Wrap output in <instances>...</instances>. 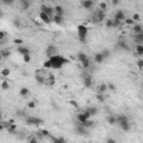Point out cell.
<instances>
[{"label": "cell", "instance_id": "cell-19", "mask_svg": "<svg viewBox=\"0 0 143 143\" xmlns=\"http://www.w3.org/2000/svg\"><path fill=\"white\" fill-rule=\"evenodd\" d=\"M53 20H54L55 24H57V25H61V24H63V21H64V18H63L61 16L55 15V16H54V18H53Z\"/></svg>", "mask_w": 143, "mask_h": 143}, {"label": "cell", "instance_id": "cell-14", "mask_svg": "<svg viewBox=\"0 0 143 143\" xmlns=\"http://www.w3.org/2000/svg\"><path fill=\"white\" fill-rule=\"evenodd\" d=\"M134 43L136 45H143V36L142 34H135L134 35Z\"/></svg>", "mask_w": 143, "mask_h": 143}, {"label": "cell", "instance_id": "cell-44", "mask_svg": "<svg viewBox=\"0 0 143 143\" xmlns=\"http://www.w3.org/2000/svg\"><path fill=\"white\" fill-rule=\"evenodd\" d=\"M138 66L140 67V68H142V67H143V60H142V59H140V60L138 61Z\"/></svg>", "mask_w": 143, "mask_h": 143}, {"label": "cell", "instance_id": "cell-13", "mask_svg": "<svg viewBox=\"0 0 143 143\" xmlns=\"http://www.w3.org/2000/svg\"><path fill=\"white\" fill-rule=\"evenodd\" d=\"M17 52L19 53V54H21L22 56L25 55H29L30 54V50L27 48V47H24V46H19L18 48H17Z\"/></svg>", "mask_w": 143, "mask_h": 143}, {"label": "cell", "instance_id": "cell-43", "mask_svg": "<svg viewBox=\"0 0 143 143\" xmlns=\"http://www.w3.org/2000/svg\"><path fill=\"white\" fill-rule=\"evenodd\" d=\"M140 19V16L138 15V13H134L133 15V20H139Z\"/></svg>", "mask_w": 143, "mask_h": 143}, {"label": "cell", "instance_id": "cell-11", "mask_svg": "<svg viewBox=\"0 0 143 143\" xmlns=\"http://www.w3.org/2000/svg\"><path fill=\"white\" fill-rule=\"evenodd\" d=\"M76 132L78 134H82V135H87V129L83 126L82 124H78L76 126Z\"/></svg>", "mask_w": 143, "mask_h": 143}, {"label": "cell", "instance_id": "cell-37", "mask_svg": "<svg viewBox=\"0 0 143 143\" xmlns=\"http://www.w3.org/2000/svg\"><path fill=\"white\" fill-rule=\"evenodd\" d=\"M106 7H107V5H106L105 2H101V4H100V9L105 10V9H106Z\"/></svg>", "mask_w": 143, "mask_h": 143}, {"label": "cell", "instance_id": "cell-24", "mask_svg": "<svg viewBox=\"0 0 143 143\" xmlns=\"http://www.w3.org/2000/svg\"><path fill=\"white\" fill-rule=\"evenodd\" d=\"M86 112H87V113H88L91 116H94L95 114L97 113V110H96L95 107H88L87 110H86Z\"/></svg>", "mask_w": 143, "mask_h": 143}, {"label": "cell", "instance_id": "cell-29", "mask_svg": "<svg viewBox=\"0 0 143 143\" xmlns=\"http://www.w3.org/2000/svg\"><path fill=\"white\" fill-rule=\"evenodd\" d=\"M106 89H107V85H105V84H102V85L100 86V88H99V93H104Z\"/></svg>", "mask_w": 143, "mask_h": 143}, {"label": "cell", "instance_id": "cell-38", "mask_svg": "<svg viewBox=\"0 0 143 143\" xmlns=\"http://www.w3.org/2000/svg\"><path fill=\"white\" fill-rule=\"evenodd\" d=\"M96 99H97V100H99V101H100V102H104V97H103V96H102V95H101V93L96 95Z\"/></svg>", "mask_w": 143, "mask_h": 143}, {"label": "cell", "instance_id": "cell-47", "mask_svg": "<svg viewBox=\"0 0 143 143\" xmlns=\"http://www.w3.org/2000/svg\"><path fill=\"white\" fill-rule=\"evenodd\" d=\"M5 35H6L5 31H0V39H1V40L5 38Z\"/></svg>", "mask_w": 143, "mask_h": 143}, {"label": "cell", "instance_id": "cell-4", "mask_svg": "<svg viewBox=\"0 0 143 143\" xmlns=\"http://www.w3.org/2000/svg\"><path fill=\"white\" fill-rule=\"evenodd\" d=\"M77 57H78L81 63H82L84 68H89V67H91V61H89V58L86 54H84V53H78Z\"/></svg>", "mask_w": 143, "mask_h": 143}, {"label": "cell", "instance_id": "cell-27", "mask_svg": "<svg viewBox=\"0 0 143 143\" xmlns=\"http://www.w3.org/2000/svg\"><path fill=\"white\" fill-rule=\"evenodd\" d=\"M9 55H10V50L9 49H2L1 50V57L7 58Z\"/></svg>", "mask_w": 143, "mask_h": 143}, {"label": "cell", "instance_id": "cell-12", "mask_svg": "<svg viewBox=\"0 0 143 143\" xmlns=\"http://www.w3.org/2000/svg\"><path fill=\"white\" fill-rule=\"evenodd\" d=\"M117 46L120 47V48H122V49H124V50H130V47H129V45L128 43L125 40H123V39H120L119 41H117Z\"/></svg>", "mask_w": 143, "mask_h": 143}, {"label": "cell", "instance_id": "cell-32", "mask_svg": "<svg viewBox=\"0 0 143 143\" xmlns=\"http://www.w3.org/2000/svg\"><path fill=\"white\" fill-rule=\"evenodd\" d=\"M44 68H45V69H49V68H52V64H50L49 59H48V60H46V61L44 63Z\"/></svg>", "mask_w": 143, "mask_h": 143}, {"label": "cell", "instance_id": "cell-45", "mask_svg": "<svg viewBox=\"0 0 143 143\" xmlns=\"http://www.w3.org/2000/svg\"><path fill=\"white\" fill-rule=\"evenodd\" d=\"M28 107H30V108H34V107H35V103H34V102H30V103H28Z\"/></svg>", "mask_w": 143, "mask_h": 143}, {"label": "cell", "instance_id": "cell-26", "mask_svg": "<svg viewBox=\"0 0 143 143\" xmlns=\"http://www.w3.org/2000/svg\"><path fill=\"white\" fill-rule=\"evenodd\" d=\"M107 122L110 123L111 125H113V124H115L116 123V116H107Z\"/></svg>", "mask_w": 143, "mask_h": 143}, {"label": "cell", "instance_id": "cell-21", "mask_svg": "<svg viewBox=\"0 0 143 143\" xmlns=\"http://www.w3.org/2000/svg\"><path fill=\"white\" fill-rule=\"evenodd\" d=\"M104 59H105V58L103 57L102 53H99V54L95 55V61H96V63L101 64V63H103V60H104Z\"/></svg>", "mask_w": 143, "mask_h": 143}, {"label": "cell", "instance_id": "cell-1", "mask_svg": "<svg viewBox=\"0 0 143 143\" xmlns=\"http://www.w3.org/2000/svg\"><path fill=\"white\" fill-rule=\"evenodd\" d=\"M49 61H50V64H52L53 69H59V68H61L63 65L68 63V59H66L63 56L57 55V56H54V57L49 58Z\"/></svg>", "mask_w": 143, "mask_h": 143}, {"label": "cell", "instance_id": "cell-39", "mask_svg": "<svg viewBox=\"0 0 143 143\" xmlns=\"http://www.w3.org/2000/svg\"><path fill=\"white\" fill-rule=\"evenodd\" d=\"M125 24H128V25H134V20H133V19H125Z\"/></svg>", "mask_w": 143, "mask_h": 143}, {"label": "cell", "instance_id": "cell-46", "mask_svg": "<svg viewBox=\"0 0 143 143\" xmlns=\"http://www.w3.org/2000/svg\"><path fill=\"white\" fill-rule=\"evenodd\" d=\"M13 43L20 45V44H22V40H21V39H15V40H13Z\"/></svg>", "mask_w": 143, "mask_h": 143}, {"label": "cell", "instance_id": "cell-35", "mask_svg": "<svg viewBox=\"0 0 143 143\" xmlns=\"http://www.w3.org/2000/svg\"><path fill=\"white\" fill-rule=\"evenodd\" d=\"M102 55H103V57L104 58H106V57H108V56H110V50H103L102 52Z\"/></svg>", "mask_w": 143, "mask_h": 143}, {"label": "cell", "instance_id": "cell-33", "mask_svg": "<svg viewBox=\"0 0 143 143\" xmlns=\"http://www.w3.org/2000/svg\"><path fill=\"white\" fill-rule=\"evenodd\" d=\"M9 74H10V71L8 68H4V69H2V72H1L2 76H9Z\"/></svg>", "mask_w": 143, "mask_h": 143}, {"label": "cell", "instance_id": "cell-23", "mask_svg": "<svg viewBox=\"0 0 143 143\" xmlns=\"http://www.w3.org/2000/svg\"><path fill=\"white\" fill-rule=\"evenodd\" d=\"M133 30H134V33H135V34H141L143 31V28L140 26V25H134V26H133Z\"/></svg>", "mask_w": 143, "mask_h": 143}, {"label": "cell", "instance_id": "cell-16", "mask_svg": "<svg viewBox=\"0 0 143 143\" xmlns=\"http://www.w3.org/2000/svg\"><path fill=\"white\" fill-rule=\"evenodd\" d=\"M114 19H117V20H120V21H122V20H124L125 19V16H124V12H123L122 10H119V11H116V13H115V16H114Z\"/></svg>", "mask_w": 143, "mask_h": 143}, {"label": "cell", "instance_id": "cell-49", "mask_svg": "<svg viewBox=\"0 0 143 143\" xmlns=\"http://www.w3.org/2000/svg\"><path fill=\"white\" fill-rule=\"evenodd\" d=\"M106 143H116V142L114 141L113 139H107V141H106Z\"/></svg>", "mask_w": 143, "mask_h": 143}, {"label": "cell", "instance_id": "cell-25", "mask_svg": "<svg viewBox=\"0 0 143 143\" xmlns=\"http://www.w3.org/2000/svg\"><path fill=\"white\" fill-rule=\"evenodd\" d=\"M135 50H136V54L138 55H143V45H136Z\"/></svg>", "mask_w": 143, "mask_h": 143}, {"label": "cell", "instance_id": "cell-10", "mask_svg": "<svg viewBox=\"0 0 143 143\" xmlns=\"http://www.w3.org/2000/svg\"><path fill=\"white\" fill-rule=\"evenodd\" d=\"M39 18H40V20L43 21V22H45L46 25H49L50 22H52V20H53V19L50 18L48 15H46V13H44V12L39 13Z\"/></svg>", "mask_w": 143, "mask_h": 143}, {"label": "cell", "instance_id": "cell-31", "mask_svg": "<svg viewBox=\"0 0 143 143\" xmlns=\"http://www.w3.org/2000/svg\"><path fill=\"white\" fill-rule=\"evenodd\" d=\"M1 87H2V89H8V88H9V83H8L7 81H2Z\"/></svg>", "mask_w": 143, "mask_h": 143}, {"label": "cell", "instance_id": "cell-3", "mask_svg": "<svg viewBox=\"0 0 143 143\" xmlns=\"http://www.w3.org/2000/svg\"><path fill=\"white\" fill-rule=\"evenodd\" d=\"M77 35H78V38L82 43H85L86 40V36H87V28H86L84 25H80L77 27Z\"/></svg>", "mask_w": 143, "mask_h": 143}, {"label": "cell", "instance_id": "cell-9", "mask_svg": "<svg viewBox=\"0 0 143 143\" xmlns=\"http://www.w3.org/2000/svg\"><path fill=\"white\" fill-rule=\"evenodd\" d=\"M46 55L48 56L49 58H52V57H54V56H57V48L54 46V45H49L48 47H47V49H46Z\"/></svg>", "mask_w": 143, "mask_h": 143}, {"label": "cell", "instance_id": "cell-30", "mask_svg": "<svg viewBox=\"0 0 143 143\" xmlns=\"http://www.w3.org/2000/svg\"><path fill=\"white\" fill-rule=\"evenodd\" d=\"M122 25V21L117 20V19H114L113 20V28H116V27H120Z\"/></svg>", "mask_w": 143, "mask_h": 143}, {"label": "cell", "instance_id": "cell-8", "mask_svg": "<svg viewBox=\"0 0 143 143\" xmlns=\"http://www.w3.org/2000/svg\"><path fill=\"white\" fill-rule=\"evenodd\" d=\"M82 76L84 78V85H85L86 87H91L92 84H93V78L89 75V73H83Z\"/></svg>", "mask_w": 143, "mask_h": 143}, {"label": "cell", "instance_id": "cell-15", "mask_svg": "<svg viewBox=\"0 0 143 143\" xmlns=\"http://www.w3.org/2000/svg\"><path fill=\"white\" fill-rule=\"evenodd\" d=\"M93 5H94V2L92 0H84V1H82V6L85 9H91L93 7Z\"/></svg>", "mask_w": 143, "mask_h": 143}, {"label": "cell", "instance_id": "cell-18", "mask_svg": "<svg viewBox=\"0 0 143 143\" xmlns=\"http://www.w3.org/2000/svg\"><path fill=\"white\" fill-rule=\"evenodd\" d=\"M50 139H52V141H53V143H66V141H65V139L64 138H55V136H53V135H50L49 136Z\"/></svg>", "mask_w": 143, "mask_h": 143}, {"label": "cell", "instance_id": "cell-41", "mask_svg": "<svg viewBox=\"0 0 143 143\" xmlns=\"http://www.w3.org/2000/svg\"><path fill=\"white\" fill-rule=\"evenodd\" d=\"M107 88H110L111 91H115V86H114L113 84H108V85H107Z\"/></svg>", "mask_w": 143, "mask_h": 143}, {"label": "cell", "instance_id": "cell-7", "mask_svg": "<svg viewBox=\"0 0 143 143\" xmlns=\"http://www.w3.org/2000/svg\"><path fill=\"white\" fill-rule=\"evenodd\" d=\"M26 122L29 125H40L43 123V120L39 119V117H36V116H28L26 119Z\"/></svg>", "mask_w": 143, "mask_h": 143}, {"label": "cell", "instance_id": "cell-50", "mask_svg": "<svg viewBox=\"0 0 143 143\" xmlns=\"http://www.w3.org/2000/svg\"><path fill=\"white\" fill-rule=\"evenodd\" d=\"M71 104H73V105H74V106H76V107H77V104H76V103L74 102V101H72V102H71Z\"/></svg>", "mask_w": 143, "mask_h": 143}, {"label": "cell", "instance_id": "cell-34", "mask_svg": "<svg viewBox=\"0 0 143 143\" xmlns=\"http://www.w3.org/2000/svg\"><path fill=\"white\" fill-rule=\"evenodd\" d=\"M105 25H106V27H107V28H113V20L107 19L106 22H105Z\"/></svg>", "mask_w": 143, "mask_h": 143}, {"label": "cell", "instance_id": "cell-52", "mask_svg": "<svg viewBox=\"0 0 143 143\" xmlns=\"http://www.w3.org/2000/svg\"><path fill=\"white\" fill-rule=\"evenodd\" d=\"M141 34H142V36H143V31H142V33H141Z\"/></svg>", "mask_w": 143, "mask_h": 143}, {"label": "cell", "instance_id": "cell-36", "mask_svg": "<svg viewBox=\"0 0 143 143\" xmlns=\"http://www.w3.org/2000/svg\"><path fill=\"white\" fill-rule=\"evenodd\" d=\"M36 136H37V139H43L44 138V134H43V132H41V131H38L37 133H36Z\"/></svg>", "mask_w": 143, "mask_h": 143}, {"label": "cell", "instance_id": "cell-48", "mask_svg": "<svg viewBox=\"0 0 143 143\" xmlns=\"http://www.w3.org/2000/svg\"><path fill=\"white\" fill-rule=\"evenodd\" d=\"M13 24H15L17 27H18V26H20V22H19V20H17V19H15V21H13Z\"/></svg>", "mask_w": 143, "mask_h": 143}, {"label": "cell", "instance_id": "cell-22", "mask_svg": "<svg viewBox=\"0 0 143 143\" xmlns=\"http://www.w3.org/2000/svg\"><path fill=\"white\" fill-rule=\"evenodd\" d=\"M27 142L28 143H38V139L36 135H29L27 138Z\"/></svg>", "mask_w": 143, "mask_h": 143}, {"label": "cell", "instance_id": "cell-42", "mask_svg": "<svg viewBox=\"0 0 143 143\" xmlns=\"http://www.w3.org/2000/svg\"><path fill=\"white\" fill-rule=\"evenodd\" d=\"M41 132H43L44 136H50V134H49V132H48V131H46V130H43V131H41Z\"/></svg>", "mask_w": 143, "mask_h": 143}, {"label": "cell", "instance_id": "cell-17", "mask_svg": "<svg viewBox=\"0 0 143 143\" xmlns=\"http://www.w3.org/2000/svg\"><path fill=\"white\" fill-rule=\"evenodd\" d=\"M77 120H78V122H80L81 124H83V123H85L88 119L86 117V115L84 113H81V114H78V115H77Z\"/></svg>", "mask_w": 143, "mask_h": 143}, {"label": "cell", "instance_id": "cell-51", "mask_svg": "<svg viewBox=\"0 0 143 143\" xmlns=\"http://www.w3.org/2000/svg\"><path fill=\"white\" fill-rule=\"evenodd\" d=\"M117 4H119V1H117V0H116V1H113V5H117Z\"/></svg>", "mask_w": 143, "mask_h": 143}, {"label": "cell", "instance_id": "cell-40", "mask_svg": "<svg viewBox=\"0 0 143 143\" xmlns=\"http://www.w3.org/2000/svg\"><path fill=\"white\" fill-rule=\"evenodd\" d=\"M24 60L26 61V63H28V61L30 60V55H25L24 56Z\"/></svg>", "mask_w": 143, "mask_h": 143}, {"label": "cell", "instance_id": "cell-28", "mask_svg": "<svg viewBox=\"0 0 143 143\" xmlns=\"http://www.w3.org/2000/svg\"><path fill=\"white\" fill-rule=\"evenodd\" d=\"M28 94H29V89H28V88L22 87L20 89V95H21V96H27Z\"/></svg>", "mask_w": 143, "mask_h": 143}, {"label": "cell", "instance_id": "cell-2", "mask_svg": "<svg viewBox=\"0 0 143 143\" xmlns=\"http://www.w3.org/2000/svg\"><path fill=\"white\" fill-rule=\"evenodd\" d=\"M116 123L121 126L122 130H124V131L130 130V123H129V120L125 115H117L116 116Z\"/></svg>", "mask_w": 143, "mask_h": 143}, {"label": "cell", "instance_id": "cell-5", "mask_svg": "<svg viewBox=\"0 0 143 143\" xmlns=\"http://www.w3.org/2000/svg\"><path fill=\"white\" fill-rule=\"evenodd\" d=\"M104 18H105V12H104V10H102V9H99L96 11V12L93 15V17H92V19L91 20L95 22V24H97V22H101L102 20H104Z\"/></svg>", "mask_w": 143, "mask_h": 143}, {"label": "cell", "instance_id": "cell-6", "mask_svg": "<svg viewBox=\"0 0 143 143\" xmlns=\"http://www.w3.org/2000/svg\"><path fill=\"white\" fill-rule=\"evenodd\" d=\"M40 9H41V12H44V13H46V15H48L50 18H54V12H55V9L53 7H49V6H47V5H41L40 6Z\"/></svg>", "mask_w": 143, "mask_h": 143}, {"label": "cell", "instance_id": "cell-20", "mask_svg": "<svg viewBox=\"0 0 143 143\" xmlns=\"http://www.w3.org/2000/svg\"><path fill=\"white\" fill-rule=\"evenodd\" d=\"M55 9V15H58V16H61L63 17L64 15V9H63V7H60V6H56V7L54 8Z\"/></svg>", "mask_w": 143, "mask_h": 143}]
</instances>
